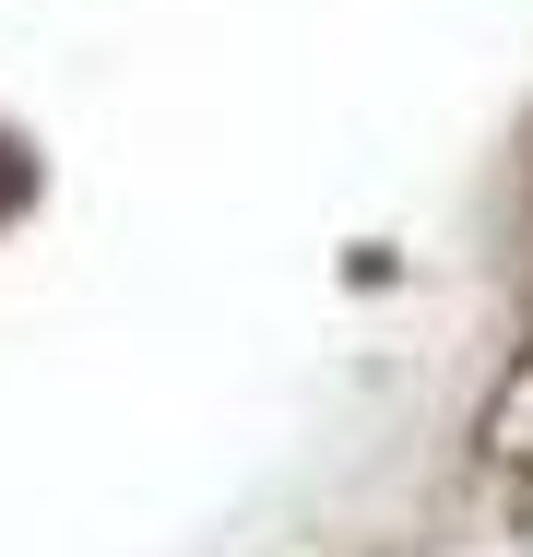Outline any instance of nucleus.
I'll return each mask as SVG.
<instances>
[{
  "instance_id": "obj_1",
  "label": "nucleus",
  "mask_w": 533,
  "mask_h": 557,
  "mask_svg": "<svg viewBox=\"0 0 533 557\" xmlns=\"http://www.w3.org/2000/svg\"><path fill=\"white\" fill-rule=\"evenodd\" d=\"M474 510L533 546V344L498 368V392H486V416H474Z\"/></svg>"
},
{
  "instance_id": "obj_2",
  "label": "nucleus",
  "mask_w": 533,
  "mask_h": 557,
  "mask_svg": "<svg viewBox=\"0 0 533 557\" xmlns=\"http://www.w3.org/2000/svg\"><path fill=\"white\" fill-rule=\"evenodd\" d=\"M12 202H24V154L0 143V214H12Z\"/></svg>"
},
{
  "instance_id": "obj_3",
  "label": "nucleus",
  "mask_w": 533,
  "mask_h": 557,
  "mask_svg": "<svg viewBox=\"0 0 533 557\" xmlns=\"http://www.w3.org/2000/svg\"><path fill=\"white\" fill-rule=\"evenodd\" d=\"M522 214H533V166H522Z\"/></svg>"
}]
</instances>
